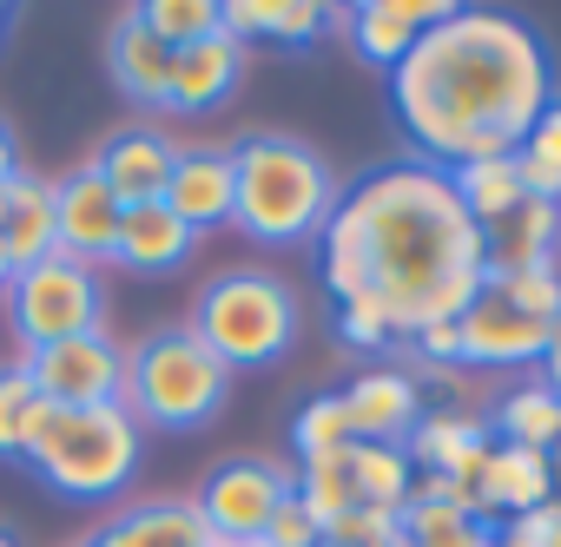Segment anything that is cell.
Masks as SVG:
<instances>
[{
	"label": "cell",
	"mask_w": 561,
	"mask_h": 547,
	"mask_svg": "<svg viewBox=\"0 0 561 547\" xmlns=\"http://www.w3.org/2000/svg\"><path fill=\"white\" fill-rule=\"evenodd\" d=\"M318 278L337 304L370 298L397 337L449 324L489 278L482 224L462 211L449 172L397 159L337 191V211L318 231Z\"/></svg>",
	"instance_id": "obj_1"
},
{
	"label": "cell",
	"mask_w": 561,
	"mask_h": 547,
	"mask_svg": "<svg viewBox=\"0 0 561 547\" xmlns=\"http://www.w3.org/2000/svg\"><path fill=\"white\" fill-rule=\"evenodd\" d=\"M554 100L548 40L502 8H449L390 73L410 159L436 172L515 152Z\"/></svg>",
	"instance_id": "obj_2"
},
{
	"label": "cell",
	"mask_w": 561,
	"mask_h": 547,
	"mask_svg": "<svg viewBox=\"0 0 561 547\" xmlns=\"http://www.w3.org/2000/svg\"><path fill=\"white\" fill-rule=\"evenodd\" d=\"M231 178H238L231 224L251 244H271V251L311 244L324 231V218L337 211V178H331L324 152H311L305 139H285V132L238 139L231 146Z\"/></svg>",
	"instance_id": "obj_3"
},
{
	"label": "cell",
	"mask_w": 561,
	"mask_h": 547,
	"mask_svg": "<svg viewBox=\"0 0 561 547\" xmlns=\"http://www.w3.org/2000/svg\"><path fill=\"white\" fill-rule=\"evenodd\" d=\"M21 462L67 501H113L133 488L139 462H146V429L126 416V403H113V409H54L47 403Z\"/></svg>",
	"instance_id": "obj_4"
},
{
	"label": "cell",
	"mask_w": 561,
	"mask_h": 547,
	"mask_svg": "<svg viewBox=\"0 0 561 547\" xmlns=\"http://www.w3.org/2000/svg\"><path fill=\"white\" fill-rule=\"evenodd\" d=\"M298 324H305V304L285 278H271V270H225V278H211L198 291L185 330L238 376V370H264L285 357L298 344Z\"/></svg>",
	"instance_id": "obj_5"
},
{
	"label": "cell",
	"mask_w": 561,
	"mask_h": 547,
	"mask_svg": "<svg viewBox=\"0 0 561 547\" xmlns=\"http://www.w3.org/2000/svg\"><path fill=\"white\" fill-rule=\"evenodd\" d=\"M231 396V370L179 324L126 350V416L139 429H205Z\"/></svg>",
	"instance_id": "obj_6"
},
{
	"label": "cell",
	"mask_w": 561,
	"mask_h": 547,
	"mask_svg": "<svg viewBox=\"0 0 561 547\" xmlns=\"http://www.w3.org/2000/svg\"><path fill=\"white\" fill-rule=\"evenodd\" d=\"M100 311H106V291H100V270L80 264V257H41L27 270L8 278V324L21 337V350H47V344H67V337H87L100 330Z\"/></svg>",
	"instance_id": "obj_7"
},
{
	"label": "cell",
	"mask_w": 561,
	"mask_h": 547,
	"mask_svg": "<svg viewBox=\"0 0 561 547\" xmlns=\"http://www.w3.org/2000/svg\"><path fill=\"white\" fill-rule=\"evenodd\" d=\"M21 370L34 376V389H41L54 409H113V403L126 396V350H119L106 330H87V337L27 350Z\"/></svg>",
	"instance_id": "obj_8"
},
{
	"label": "cell",
	"mask_w": 561,
	"mask_h": 547,
	"mask_svg": "<svg viewBox=\"0 0 561 547\" xmlns=\"http://www.w3.org/2000/svg\"><path fill=\"white\" fill-rule=\"evenodd\" d=\"M285 501H291V475L257 462V455L211 468L205 488L192 494V508H198V521H205L211 540H264V527L277 521Z\"/></svg>",
	"instance_id": "obj_9"
},
{
	"label": "cell",
	"mask_w": 561,
	"mask_h": 547,
	"mask_svg": "<svg viewBox=\"0 0 561 547\" xmlns=\"http://www.w3.org/2000/svg\"><path fill=\"white\" fill-rule=\"evenodd\" d=\"M456 330H462V370H541L548 337H554V324L515 311L489 284L469 298V311L456 317Z\"/></svg>",
	"instance_id": "obj_10"
},
{
	"label": "cell",
	"mask_w": 561,
	"mask_h": 547,
	"mask_svg": "<svg viewBox=\"0 0 561 547\" xmlns=\"http://www.w3.org/2000/svg\"><path fill=\"white\" fill-rule=\"evenodd\" d=\"M119 218L126 205L106 191V178L93 165L54 178V237H60V257H80V264H106L113 244H119Z\"/></svg>",
	"instance_id": "obj_11"
},
{
	"label": "cell",
	"mask_w": 561,
	"mask_h": 547,
	"mask_svg": "<svg viewBox=\"0 0 561 547\" xmlns=\"http://www.w3.org/2000/svg\"><path fill=\"white\" fill-rule=\"evenodd\" d=\"M443 14H449V0H357V8H344V14H337V27H344L351 54H357L364 67L397 73V67H403V54H410V47H416Z\"/></svg>",
	"instance_id": "obj_12"
},
{
	"label": "cell",
	"mask_w": 561,
	"mask_h": 547,
	"mask_svg": "<svg viewBox=\"0 0 561 547\" xmlns=\"http://www.w3.org/2000/svg\"><path fill=\"white\" fill-rule=\"evenodd\" d=\"M337 403H344L357 442H397V449H403L410 429L423 422V389H416V376L397 370V363H370V370H357V376L337 389Z\"/></svg>",
	"instance_id": "obj_13"
},
{
	"label": "cell",
	"mask_w": 561,
	"mask_h": 547,
	"mask_svg": "<svg viewBox=\"0 0 561 547\" xmlns=\"http://www.w3.org/2000/svg\"><path fill=\"white\" fill-rule=\"evenodd\" d=\"M489 416H469V409H423V422L410 429V462H416V475H436V481H449V488H469V475L482 468V455H489Z\"/></svg>",
	"instance_id": "obj_14"
},
{
	"label": "cell",
	"mask_w": 561,
	"mask_h": 547,
	"mask_svg": "<svg viewBox=\"0 0 561 547\" xmlns=\"http://www.w3.org/2000/svg\"><path fill=\"white\" fill-rule=\"evenodd\" d=\"M231 198H238V178H231V152L218 146H192L172 159V178H165V211L185 218L198 237L231 224Z\"/></svg>",
	"instance_id": "obj_15"
},
{
	"label": "cell",
	"mask_w": 561,
	"mask_h": 547,
	"mask_svg": "<svg viewBox=\"0 0 561 547\" xmlns=\"http://www.w3.org/2000/svg\"><path fill=\"white\" fill-rule=\"evenodd\" d=\"M172 159H179V146H172L165 132H152V126H133V132H113V139L100 146L93 172L106 178V191H113L119 205H152V198H165Z\"/></svg>",
	"instance_id": "obj_16"
},
{
	"label": "cell",
	"mask_w": 561,
	"mask_h": 547,
	"mask_svg": "<svg viewBox=\"0 0 561 547\" xmlns=\"http://www.w3.org/2000/svg\"><path fill=\"white\" fill-rule=\"evenodd\" d=\"M238 80H244V47L218 27V34L179 47V60H172V106L165 113H211V106H225L238 93Z\"/></svg>",
	"instance_id": "obj_17"
},
{
	"label": "cell",
	"mask_w": 561,
	"mask_h": 547,
	"mask_svg": "<svg viewBox=\"0 0 561 547\" xmlns=\"http://www.w3.org/2000/svg\"><path fill=\"white\" fill-rule=\"evenodd\" d=\"M218 27L251 47V40H271V47H311L318 34L337 27L331 8H318V0H225L218 8Z\"/></svg>",
	"instance_id": "obj_18"
},
{
	"label": "cell",
	"mask_w": 561,
	"mask_h": 547,
	"mask_svg": "<svg viewBox=\"0 0 561 547\" xmlns=\"http://www.w3.org/2000/svg\"><path fill=\"white\" fill-rule=\"evenodd\" d=\"M192 244H198V231H192L185 218H172L165 198H152V205H126V218H119V244H113V264L146 270V278H165V270H179V264L192 257Z\"/></svg>",
	"instance_id": "obj_19"
},
{
	"label": "cell",
	"mask_w": 561,
	"mask_h": 547,
	"mask_svg": "<svg viewBox=\"0 0 561 547\" xmlns=\"http://www.w3.org/2000/svg\"><path fill=\"white\" fill-rule=\"evenodd\" d=\"M172 47L165 40H152L133 14L113 27V47H106V67H113V86L133 100V106H152V113H165L172 106Z\"/></svg>",
	"instance_id": "obj_20"
},
{
	"label": "cell",
	"mask_w": 561,
	"mask_h": 547,
	"mask_svg": "<svg viewBox=\"0 0 561 547\" xmlns=\"http://www.w3.org/2000/svg\"><path fill=\"white\" fill-rule=\"evenodd\" d=\"M54 251H60V237H54V178L14 172L8 218H0V257H8V270H27V264H41Z\"/></svg>",
	"instance_id": "obj_21"
},
{
	"label": "cell",
	"mask_w": 561,
	"mask_h": 547,
	"mask_svg": "<svg viewBox=\"0 0 561 547\" xmlns=\"http://www.w3.org/2000/svg\"><path fill=\"white\" fill-rule=\"evenodd\" d=\"M482 257H489V270H515V264L561 257V205L522 198L508 218H495V224L482 231Z\"/></svg>",
	"instance_id": "obj_22"
},
{
	"label": "cell",
	"mask_w": 561,
	"mask_h": 547,
	"mask_svg": "<svg viewBox=\"0 0 561 547\" xmlns=\"http://www.w3.org/2000/svg\"><path fill=\"white\" fill-rule=\"evenodd\" d=\"M344 481H351V501H357V508H390V514H403L410 494H416V462H410V449H397V442H351V449H344Z\"/></svg>",
	"instance_id": "obj_23"
},
{
	"label": "cell",
	"mask_w": 561,
	"mask_h": 547,
	"mask_svg": "<svg viewBox=\"0 0 561 547\" xmlns=\"http://www.w3.org/2000/svg\"><path fill=\"white\" fill-rule=\"evenodd\" d=\"M205 521L192 501H146V508H126L113 527H100L87 547H205Z\"/></svg>",
	"instance_id": "obj_24"
},
{
	"label": "cell",
	"mask_w": 561,
	"mask_h": 547,
	"mask_svg": "<svg viewBox=\"0 0 561 547\" xmlns=\"http://www.w3.org/2000/svg\"><path fill=\"white\" fill-rule=\"evenodd\" d=\"M449 185H456V198H462V211L489 231L495 218H508L522 198H528V185H522V172H515V159L502 152V159H469V165H456L449 172Z\"/></svg>",
	"instance_id": "obj_25"
},
{
	"label": "cell",
	"mask_w": 561,
	"mask_h": 547,
	"mask_svg": "<svg viewBox=\"0 0 561 547\" xmlns=\"http://www.w3.org/2000/svg\"><path fill=\"white\" fill-rule=\"evenodd\" d=\"M489 435L495 442H515V449H548L561 435V396L548 383H515L495 416H489Z\"/></svg>",
	"instance_id": "obj_26"
},
{
	"label": "cell",
	"mask_w": 561,
	"mask_h": 547,
	"mask_svg": "<svg viewBox=\"0 0 561 547\" xmlns=\"http://www.w3.org/2000/svg\"><path fill=\"white\" fill-rule=\"evenodd\" d=\"M47 416V396L34 389V376L21 363H0V462H21L34 429Z\"/></svg>",
	"instance_id": "obj_27"
},
{
	"label": "cell",
	"mask_w": 561,
	"mask_h": 547,
	"mask_svg": "<svg viewBox=\"0 0 561 547\" xmlns=\"http://www.w3.org/2000/svg\"><path fill=\"white\" fill-rule=\"evenodd\" d=\"M515 159V172H522V185H528V198H548V205H561V100L535 119V132L508 152Z\"/></svg>",
	"instance_id": "obj_28"
},
{
	"label": "cell",
	"mask_w": 561,
	"mask_h": 547,
	"mask_svg": "<svg viewBox=\"0 0 561 547\" xmlns=\"http://www.w3.org/2000/svg\"><path fill=\"white\" fill-rule=\"evenodd\" d=\"M495 298H508L515 311L554 324L561 317V257H541V264H515V270H489L482 278Z\"/></svg>",
	"instance_id": "obj_29"
},
{
	"label": "cell",
	"mask_w": 561,
	"mask_h": 547,
	"mask_svg": "<svg viewBox=\"0 0 561 547\" xmlns=\"http://www.w3.org/2000/svg\"><path fill=\"white\" fill-rule=\"evenodd\" d=\"M133 21L179 54V47L218 34V0H146V8H133Z\"/></svg>",
	"instance_id": "obj_30"
},
{
	"label": "cell",
	"mask_w": 561,
	"mask_h": 547,
	"mask_svg": "<svg viewBox=\"0 0 561 547\" xmlns=\"http://www.w3.org/2000/svg\"><path fill=\"white\" fill-rule=\"evenodd\" d=\"M291 442H298V462H318V455H344L357 435H351V416L337 396H311L291 422Z\"/></svg>",
	"instance_id": "obj_31"
},
{
	"label": "cell",
	"mask_w": 561,
	"mask_h": 547,
	"mask_svg": "<svg viewBox=\"0 0 561 547\" xmlns=\"http://www.w3.org/2000/svg\"><path fill=\"white\" fill-rule=\"evenodd\" d=\"M337 337L351 344V350H364V357H377L383 363V350H397L403 337H397V324L370 304V298H351V304H337Z\"/></svg>",
	"instance_id": "obj_32"
},
{
	"label": "cell",
	"mask_w": 561,
	"mask_h": 547,
	"mask_svg": "<svg viewBox=\"0 0 561 547\" xmlns=\"http://www.w3.org/2000/svg\"><path fill=\"white\" fill-rule=\"evenodd\" d=\"M495 547H561V501H541L495 527Z\"/></svg>",
	"instance_id": "obj_33"
},
{
	"label": "cell",
	"mask_w": 561,
	"mask_h": 547,
	"mask_svg": "<svg viewBox=\"0 0 561 547\" xmlns=\"http://www.w3.org/2000/svg\"><path fill=\"white\" fill-rule=\"evenodd\" d=\"M403 350L416 363H430V370H462V330H456V317L449 324H423L416 337H403Z\"/></svg>",
	"instance_id": "obj_34"
},
{
	"label": "cell",
	"mask_w": 561,
	"mask_h": 547,
	"mask_svg": "<svg viewBox=\"0 0 561 547\" xmlns=\"http://www.w3.org/2000/svg\"><path fill=\"white\" fill-rule=\"evenodd\" d=\"M318 540H324V527L298 501H285V508H277V521L264 527V547H318Z\"/></svg>",
	"instance_id": "obj_35"
},
{
	"label": "cell",
	"mask_w": 561,
	"mask_h": 547,
	"mask_svg": "<svg viewBox=\"0 0 561 547\" xmlns=\"http://www.w3.org/2000/svg\"><path fill=\"white\" fill-rule=\"evenodd\" d=\"M541 383L561 396V317H554V337H548V357H541Z\"/></svg>",
	"instance_id": "obj_36"
},
{
	"label": "cell",
	"mask_w": 561,
	"mask_h": 547,
	"mask_svg": "<svg viewBox=\"0 0 561 547\" xmlns=\"http://www.w3.org/2000/svg\"><path fill=\"white\" fill-rule=\"evenodd\" d=\"M541 455H548V488H554V501H561V435H554Z\"/></svg>",
	"instance_id": "obj_37"
},
{
	"label": "cell",
	"mask_w": 561,
	"mask_h": 547,
	"mask_svg": "<svg viewBox=\"0 0 561 547\" xmlns=\"http://www.w3.org/2000/svg\"><path fill=\"white\" fill-rule=\"evenodd\" d=\"M14 172H21V165H14V132L0 126V178H14Z\"/></svg>",
	"instance_id": "obj_38"
},
{
	"label": "cell",
	"mask_w": 561,
	"mask_h": 547,
	"mask_svg": "<svg viewBox=\"0 0 561 547\" xmlns=\"http://www.w3.org/2000/svg\"><path fill=\"white\" fill-rule=\"evenodd\" d=\"M205 547H264V540H205Z\"/></svg>",
	"instance_id": "obj_39"
},
{
	"label": "cell",
	"mask_w": 561,
	"mask_h": 547,
	"mask_svg": "<svg viewBox=\"0 0 561 547\" xmlns=\"http://www.w3.org/2000/svg\"><path fill=\"white\" fill-rule=\"evenodd\" d=\"M8 278H14V270H8V257H0V298H8Z\"/></svg>",
	"instance_id": "obj_40"
},
{
	"label": "cell",
	"mask_w": 561,
	"mask_h": 547,
	"mask_svg": "<svg viewBox=\"0 0 561 547\" xmlns=\"http://www.w3.org/2000/svg\"><path fill=\"white\" fill-rule=\"evenodd\" d=\"M377 547H410V540H403V527H397V534H390V540H377Z\"/></svg>",
	"instance_id": "obj_41"
},
{
	"label": "cell",
	"mask_w": 561,
	"mask_h": 547,
	"mask_svg": "<svg viewBox=\"0 0 561 547\" xmlns=\"http://www.w3.org/2000/svg\"><path fill=\"white\" fill-rule=\"evenodd\" d=\"M8 185H14V178H0V218H8Z\"/></svg>",
	"instance_id": "obj_42"
},
{
	"label": "cell",
	"mask_w": 561,
	"mask_h": 547,
	"mask_svg": "<svg viewBox=\"0 0 561 547\" xmlns=\"http://www.w3.org/2000/svg\"><path fill=\"white\" fill-rule=\"evenodd\" d=\"M0 547H14V534H0Z\"/></svg>",
	"instance_id": "obj_43"
},
{
	"label": "cell",
	"mask_w": 561,
	"mask_h": 547,
	"mask_svg": "<svg viewBox=\"0 0 561 547\" xmlns=\"http://www.w3.org/2000/svg\"><path fill=\"white\" fill-rule=\"evenodd\" d=\"M318 547H344V540H318Z\"/></svg>",
	"instance_id": "obj_44"
}]
</instances>
